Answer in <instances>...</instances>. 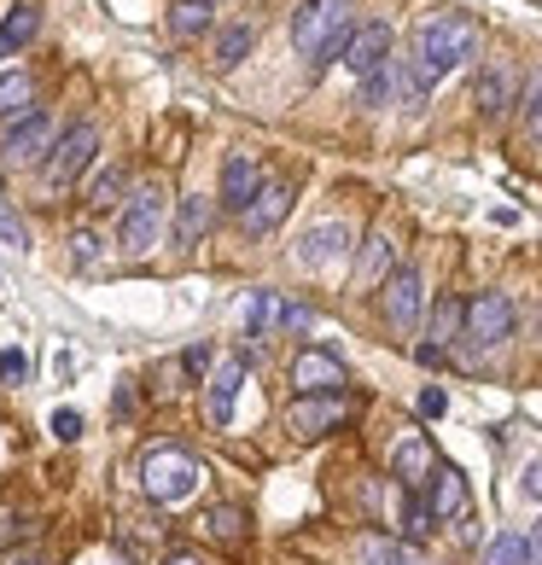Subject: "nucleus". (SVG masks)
I'll return each mask as SVG.
<instances>
[{
	"mask_svg": "<svg viewBox=\"0 0 542 565\" xmlns=\"http://www.w3.org/2000/svg\"><path fill=\"white\" fill-rule=\"evenodd\" d=\"M123 181H129V170H123V163H106V170L88 181V204H99V211H106V204H117Z\"/></svg>",
	"mask_w": 542,
	"mask_h": 565,
	"instance_id": "nucleus-30",
	"label": "nucleus"
},
{
	"mask_svg": "<svg viewBox=\"0 0 542 565\" xmlns=\"http://www.w3.org/2000/svg\"><path fill=\"white\" fill-rule=\"evenodd\" d=\"M426 531H432V513H426V495H414V490H408V495H403V536H408V542H421Z\"/></svg>",
	"mask_w": 542,
	"mask_h": 565,
	"instance_id": "nucleus-31",
	"label": "nucleus"
},
{
	"mask_svg": "<svg viewBox=\"0 0 542 565\" xmlns=\"http://www.w3.org/2000/svg\"><path fill=\"white\" fill-rule=\"evenodd\" d=\"M163 565H204L199 554H187V548H176V554H163Z\"/></svg>",
	"mask_w": 542,
	"mask_h": 565,
	"instance_id": "nucleus-42",
	"label": "nucleus"
},
{
	"mask_svg": "<svg viewBox=\"0 0 542 565\" xmlns=\"http://www.w3.org/2000/svg\"><path fill=\"white\" fill-rule=\"evenodd\" d=\"M357 565H421V554L397 536H362L357 542Z\"/></svg>",
	"mask_w": 542,
	"mask_h": 565,
	"instance_id": "nucleus-23",
	"label": "nucleus"
},
{
	"mask_svg": "<svg viewBox=\"0 0 542 565\" xmlns=\"http://www.w3.org/2000/svg\"><path fill=\"white\" fill-rule=\"evenodd\" d=\"M199 484H204V467H199V455H187L181 444H158V449L140 455V490H146V501H158V508H181Z\"/></svg>",
	"mask_w": 542,
	"mask_h": 565,
	"instance_id": "nucleus-3",
	"label": "nucleus"
},
{
	"mask_svg": "<svg viewBox=\"0 0 542 565\" xmlns=\"http://www.w3.org/2000/svg\"><path fill=\"white\" fill-rule=\"evenodd\" d=\"M94 152H99V129H94V122H71V129L53 140L47 163H41V186H47V193H65L71 181L88 175Z\"/></svg>",
	"mask_w": 542,
	"mask_h": 565,
	"instance_id": "nucleus-4",
	"label": "nucleus"
},
{
	"mask_svg": "<svg viewBox=\"0 0 542 565\" xmlns=\"http://www.w3.org/2000/svg\"><path fill=\"white\" fill-rule=\"evenodd\" d=\"M35 111V76L30 71H7L0 76V122H18Z\"/></svg>",
	"mask_w": 542,
	"mask_h": 565,
	"instance_id": "nucleus-22",
	"label": "nucleus"
},
{
	"mask_svg": "<svg viewBox=\"0 0 542 565\" xmlns=\"http://www.w3.org/2000/svg\"><path fill=\"white\" fill-rule=\"evenodd\" d=\"M12 565H53V559H41V554H18Z\"/></svg>",
	"mask_w": 542,
	"mask_h": 565,
	"instance_id": "nucleus-44",
	"label": "nucleus"
},
{
	"mask_svg": "<svg viewBox=\"0 0 542 565\" xmlns=\"http://www.w3.org/2000/svg\"><path fill=\"white\" fill-rule=\"evenodd\" d=\"M211 222H216V204L211 199H181V216H176V239L181 245H193L211 234Z\"/></svg>",
	"mask_w": 542,
	"mask_h": 565,
	"instance_id": "nucleus-25",
	"label": "nucleus"
},
{
	"mask_svg": "<svg viewBox=\"0 0 542 565\" xmlns=\"http://www.w3.org/2000/svg\"><path fill=\"white\" fill-rule=\"evenodd\" d=\"M0 380H24V350H7V355H0Z\"/></svg>",
	"mask_w": 542,
	"mask_h": 565,
	"instance_id": "nucleus-36",
	"label": "nucleus"
},
{
	"mask_svg": "<svg viewBox=\"0 0 542 565\" xmlns=\"http://www.w3.org/2000/svg\"><path fill=\"white\" fill-rule=\"evenodd\" d=\"M344 420H350L344 391L339 396H298V403L286 408V426L298 431V437H327V431H339Z\"/></svg>",
	"mask_w": 542,
	"mask_h": 565,
	"instance_id": "nucleus-10",
	"label": "nucleus"
},
{
	"mask_svg": "<svg viewBox=\"0 0 542 565\" xmlns=\"http://www.w3.org/2000/svg\"><path fill=\"white\" fill-rule=\"evenodd\" d=\"M24 531V519H12V513H0V548H7V542Z\"/></svg>",
	"mask_w": 542,
	"mask_h": 565,
	"instance_id": "nucleus-40",
	"label": "nucleus"
},
{
	"mask_svg": "<svg viewBox=\"0 0 542 565\" xmlns=\"http://www.w3.org/2000/svg\"><path fill=\"white\" fill-rule=\"evenodd\" d=\"M252 24H227L222 35H216V65L222 71H234V65H245V53H252Z\"/></svg>",
	"mask_w": 542,
	"mask_h": 565,
	"instance_id": "nucleus-27",
	"label": "nucleus"
},
{
	"mask_svg": "<svg viewBox=\"0 0 542 565\" xmlns=\"http://www.w3.org/2000/svg\"><path fill=\"white\" fill-rule=\"evenodd\" d=\"M525 542H531V565H542V519H536V531H531Z\"/></svg>",
	"mask_w": 542,
	"mask_h": 565,
	"instance_id": "nucleus-43",
	"label": "nucleus"
},
{
	"mask_svg": "<svg viewBox=\"0 0 542 565\" xmlns=\"http://www.w3.org/2000/svg\"><path fill=\"white\" fill-rule=\"evenodd\" d=\"M531 117H542V71H536V82L525 88V122H531Z\"/></svg>",
	"mask_w": 542,
	"mask_h": 565,
	"instance_id": "nucleus-37",
	"label": "nucleus"
},
{
	"mask_svg": "<svg viewBox=\"0 0 542 565\" xmlns=\"http://www.w3.org/2000/svg\"><path fill=\"white\" fill-rule=\"evenodd\" d=\"M380 309H385V327L391 332L414 339V327H421V316H426V280H421V268H414V263L391 268L385 286H380Z\"/></svg>",
	"mask_w": 542,
	"mask_h": 565,
	"instance_id": "nucleus-6",
	"label": "nucleus"
},
{
	"mask_svg": "<svg viewBox=\"0 0 542 565\" xmlns=\"http://www.w3.org/2000/svg\"><path fill=\"white\" fill-rule=\"evenodd\" d=\"M53 437H59V444H76V437H82V414L76 408H59L53 414Z\"/></svg>",
	"mask_w": 542,
	"mask_h": 565,
	"instance_id": "nucleus-34",
	"label": "nucleus"
},
{
	"mask_svg": "<svg viewBox=\"0 0 542 565\" xmlns=\"http://www.w3.org/2000/svg\"><path fill=\"white\" fill-rule=\"evenodd\" d=\"M53 140H59L53 117L35 106L30 117H18L12 129H7V140H0V158H7V163H35V158H47V152H53Z\"/></svg>",
	"mask_w": 542,
	"mask_h": 565,
	"instance_id": "nucleus-9",
	"label": "nucleus"
},
{
	"mask_svg": "<svg viewBox=\"0 0 542 565\" xmlns=\"http://www.w3.org/2000/svg\"><path fill=\"white\" fill-rule=\"evenodd\" d=\"M461 327H467V303L455 298V291H444V298L432 303V327H426V344H432V350H449L455 339H461Z\"/></svg>",
	"mask_w": 542,
	"mask_h": 565,
	"instance_id": "nucleus-20",
	"label": "nucleus"
},
{
	"mask_svg": "<svg viewBox=\"0 0 542 565\" xmlns=\"http://www.w3.org/2000/svg\"><path fill=\"white\" fill-rule=\"evenodd\" d=\"M444 408H449V396L437 391V385H426V391H421V414H426V420H437Z\"/></svg>",
	"mask_w": 542,
	"mask_h": 565,
	"instance_id": "nucleus-35",
	"label": "nucleus"
},
{
	"mask_svg": "<svg viewBox=\"0 0 542 565\" xmlns=\"http://www.w3.org/2000/svg\"><path fill=\"white\" fill-rule=\"evenodd\" d=\"M71 263H76V268H94V263H99V234H88V227H82V234H71Z\"/></svg>",
	"mask_w": 542,
	"mask_h": 565,
	"instance_id": "nucleus-33",
	"label": "nucleus"
},
{
	"mask_svg": "<svg viewBox=\"0 0 542 565\" xmlns=\"http://www.w3.org/2000/svg\"><path fill=\"white\" fill-rule=\"evenodd\" d=\"M531 135H536V146H542V117H531Z\"/></svg>",
	"mask_w": 542,
	"mask_h": 565,
	"instance_id": "nucleus-45",
	"label": "nucleus"
},
{
	"mask_svg": "<svg viewBox=\"0 0 542 565\" xmlns=\"http://www.w3.org/2000/svg\"><path fill=\"white\" fill-rule=\"evenodd\" d=\"M426 513H432V525H437V519H461L467 513V478H461V467H444V460H437V472L426 478Z\"/></svg>",
	"mask_w": 542,
	"mask_h": 565,
	"instance_id": "nucleus-15",
	"label": "nucleus"
},
{
	"mask_svg": "<svg viewBox=\"0 0 542 565\" xmlns=\"http://www.w3.org/2000/svg\"><path fill=\"white\" fill-rule=\"evenodd\" d=\"M163 234V186L158 181H140L129 204H123V216H117V245L129 250V257H146V250L158 245Z\"/></svg>",
	"mask_w": 542,
	"mask_h": 565,
	"instance_id": "nucleus-5",
	"label": "nucleus"
},
{
	"mask_svg": "<svg viewBox=\"0 0 542 565\" xmlns=\"http://www.w3.org/2000/svg\"><path fill=\"white\" fill-rule=\"evenodd\" d=\"M199 536L222 542V548H240V542H245V508H227V501L204 508V513H199Z\"/></svg>",
	"mask_w": 542,
	"mask_h": 565,
	"instance_id": "nucleus-21",
	"label": "nucleus"
},
{
	"mask_svg": "<svg viewBox=\"0 0 542 565\" xmlns=\"http://www.w3.org/2000/svg\"><path fill=\"white\" fill-rule=\"evenodd\" d=\"M204 367H211V344H193L187 350V373H204Z\"/></svg>",
	"mask_w": 542,
	"mask_h": 565,
	"instance_id": "nucleus-38",
	"label": "nucleus"
},
{
	"mask_svg": "<svg viewBox=\"0 0 542 565\" xmlns=\"http://www.w3.org/2000/svg\"><path fill=\"white\" fill-rule=\"evenodd\" d=\"M485 565H531V542H525V531H502L490 542V554H485Z\"/></svg>",
	"mask_w": 542,
	"mask_h": 565,
	"instance_id": "nucleus-28",
	"label": "nucleus"
},
{
	"mask_svg": "<svg viewBox=\"0 0 542 565\" xmlns=\"http://www.w3.org/2000/svg\"><path fill=\"white\" fill-rule=\"evenodd\" d=\"M240 385H245V362H240V355H227V362L211 373V385H204V420H211L216 431H227V420H234Z\"/></svg>",
	"mask_w": 542,
	"mask_h": 565,
	"instance_id": "nucleus-12",
	"label": "nucleus"
},
{
	"mask_svg": "<svg viewBox=\"0 0 542 565\" xmlns=\"http://www.w3.org/2000/svg\"><path fill=\"white\" fill-rule=\"evenodd\" d=\"M286 216H291V181H263L257 199L240 211V227H245L252 239H268Z\"/></svg>",
	"mask_w": 542,
	"mask_h": 565,
	"instance_id": "nucleus-11",
	"label": "nucleus"
},
{
	"mask_svg": "<svg viewBox=\"0 0 542 565\" xmlns=\"http://www.w3.org/2000/svg\"><path fill=\"white\" fill-rule=\"evenodd\" d=\"M344 250H350V222L332 216V222H316V227L298 239V263H304V268H332Z\"/></svg>",
	"mask_w": 542,
	"mask_h": 565,
	"instance_id": "nucleus-14",
	"label": "nucleus"
},
{
	"mask_svg": "<svg viewBox=\"0 0 542 565\" xmlns=\"http://www.w3.org/2000/svg\"><path fill=\"white\" fill-rule=\"evenodd\" d=\"M0 234H7V239H12V245H24V227H18V222H12V216H0Z\"/></svg>",
	"mask_w": 542,
	"mask_h": 565,
	"instance_id": "nucleus-41",
	"label": "nucleus"
},
{
	"mask_svg": "<svg viewBox=\"0 0 542 565\" xmlns=\"http://www.w3.org/2000/svg\"><path fill=\"white\" fill-rule=\"evenodd\" d=\"M525 495L542 501V460H531V467H525Z\"/></svg>",
	"mask_w": 542,
	"mask_h": 565,
	"instance_id": "nucleus-39",
	"label": "nucleus"
},
{
	"mask_svg": "<svg viewBox=\"0 0 542 565\" xmlns=\"http://www.w3.org/2000/svg\"><path fill=\"white\" fill-rule=\"evenodd\" d=\"M391 467H397V478H403V490H421L426 478L437 472V455H432V437H421V431H408L403 444H397V455H391Z\"/></svg>",
	"mask_w": 542,
	"mask_h": 565,
	"instance_id": "nucleus-17",
	"label": "nucleus"
},
{
	"mask_svg": "<svg viewBox=\"0 0 542 565\" xmlns=\"http://www.w3.org/2000/svg\"><path fill=\"white\" fill-rule=\"evenodd\" d=\"M513 339V303L502 298V291H478V298L467 303V344L472 350H496Z\"/></svg>",
	"mask_w": 542,
	"mask_h": 565,
	"instance_id": "nucleus-7",
	"label": "nucleus"
},
{
	"mask_svg": "<svg viewBox=\"0 0 542 565\" xmlns=\"http://www.w3.org/2000/svg\"><path fill=\"white\" fill-rule=\"evenodd\" d=\"M257 186H263V170H257L252 152H227V158H222V204H227L234 216L257 199Z\"/></svg>",
	"mask_w": 542,
	"mask_h": 565,
	"instance_id": "nucleus-16",
	"label": "nucleus"
},
{
	"mask_svg": "<svg viewBox=\"0 0 542 565\" xmlns=\"http://www.w3.org/2000/svg\"><path fill=\"white\" fill-rule=\"evenodd\" d=\"M391 88H397V76H391V65H385V71H373V76H362V106H385Z\"/></svg>",
	"mask_w": 542,
	"mask_h": 565,
	"instance_id": "nucleus-32",
	"label": "nucleus"
},
{
	"mask_svg": "<svg viewBox=\"0 0 542 565\" xmlns=\"http://www.w3.org/2000/svg\"><path fill=\"white\" fill-rule=\"evenodd\" d=\"M472 99H478V111H485V117H502V111L513 106V65H502V58H496V65L478 71Z\"/></svg>",
	"mask_w": 542,
	"mask_h": 565,
	"instance_id": "nucleus-18",
	"label": "nucleus"
},
{
	"mask_svg": "<svg viewBox=\"0 0 542 565\" xmlns=\"http://www.w3.org/2000/svg\"><path fill=\"white\" fill-rule=\"evenodd\" d=\"M280 298H275V291H252V309H245V332H252V339H263V332H268V321H280Z\"/></svg>",
	"mask_w": 542,
	"mask_h": 565,
	"instance_id": "nucleus-29",
	"label": "nucleus"
},
{
	"mask_svg": "<svg viewBox=\"0 0 542 565\" xmlns=\"http://www.w3.org/2000/svg\"><path fill=\"white\" fill-rule=\"evenodd\" d=\"M35 30H41V12H35V7H12L7 24H0V58L24 53L30 41H35Z\"/></svg>",
	"mask_w": 542,
	"mask_h": 565,
	"instance_id": "nucleus-24",
	"label": "nucleus"
},
{
	"mask_svg": "<svg viewBox=\"0 0 542 565\" xmlns=\"http://www.w3.org/2000/svg\"><path fill=\"white\" fill-rule=\"evenodd\" d=\"M472 53H478V18H467V12H437L421 24V35H414V65L432 82H444L455 65H467Z\"/></svg>",
	"mask_w": 542,
	"mask_h": 565,
	"instance_id": "nucleus-2",
	"label": "nucleus"
},
{
	"mask_svg": "<svg viewBox=\"0 0 542 565\" xmlns=\"http://www.w3.org/2000/svg\"><path fill=\"white\" fill-rule=\"evenodd\" d=\"M170 30L181 41L204 35V30H211V0H176V7H170Z\"/></svg>",
	"mask_w": 542,
	"mask_h": 565,
	"instance_id": "nucleus-26",
	"label": "nucleus"
},
{
	"mask_svg": "<svg viewBox=\"0 0 542 565\" xmlns=\"http://www.w3.org/2000/svg\"><path fill=\"white\" fill-rule=\"evenodd\" d=\"M391 263H397V239H391L385 227H380V234H368L362 257H357V286H385Z\"/></svg>",
	"mask_w": 542,
	"mask_h": 565,
	"instance_id": "nucleus-19",
	"label": "nucleus"
},
{
	"mask_svg": "<svg viewBox=\"0 0 542 565\" xmlns=\"http://www.w3.org/2000/svg\"><path fill=\"white\" fill-rule=\"evenodd\" d=\"M291 385H298V396H339L344 391V362L332 350H298L291 355Z\"/></svg>",
	"mask_w": 542,
	"mask_h": 565,
	"instance_id": "nucleus-8",
	"label": "nucleus"
},
{
	"mask_svg": "<svg viewBox=\"0 0 542 565\" xmlns=\"http://www.w3.org/2000/svg\"><path fill=\"white\" fill-rule=\"evenodd\" d=\"M350 35H357V24H350V0H304L298 18H291V47H298L309 65H332V58H344Z\"/></svg>",
	"mask_w": 542,
	"mask_h": 565,
	"instance_id": "nucleus-1",
	"label": "nucleus"
},
{
	"mask_svg": "<svg viewBox=\"0 0 542 565\" xmlns=\"http://www.w3.org/2000/svg\"><path fill=\"white\" fill-rule=\"evenodd\" d=\"M344 65L357 71V76H373V71L391 65V24H385V18H373V24H362L357 35H350Z\"/></svg>",
	"mask_w": 542,
	"mask_h": 565,
	"instance_id": "nucleus-13",
	"label": "nucleus"
}]
</instances>
